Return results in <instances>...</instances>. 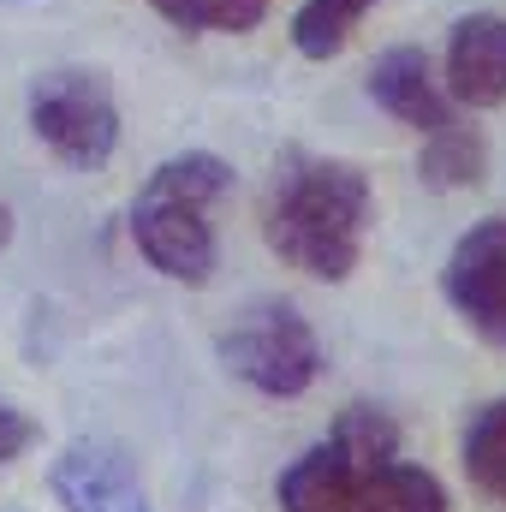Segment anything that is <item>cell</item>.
Wrapping results in <instances>:
<instances>
[{"instance_id":"obj_3","label":"cell","mask_w":506,"mask_h":512,"mask_svg":"<svg viewBox=\"0 0 506 512\" xmlns=\"http://www.w3.org/2000/svg\"><path fill=\"white\" fill-rule=\"evenodd\" d=\"M233 191V167L215 149H185L149 167L131 197V245L173 286H209L221 268L209 209Z\"/></svg>"},{"instance_id":"obj_9","label":"cell","mask_w":506,"mask_h":512,"mask_svg":"<svg viewBox=\"0 0 506 512\" xmlns=\"http://www.w3.org/2000/svg\"><path fill=\"white\" fill-rule=\"evenodd\" d=\"M441 90L465 114H489L506 102V18L501 12H471L447 36V72Z\"/></svg>"},{"instance_id":"obj_7","label":"cell","mask_w":506,"mask_h":512,"mask_svg":"<svg viewBox=\"0 0 506 512\" xmlns=\"http://www.w3.org/2000/svg\"><path fill=\"white\" fill-rule=\"evenodd\" d=\"M441 292H447L453 316L483 346L506 352V215H489L453 239L447 268H441Z\"/></svg>"},{"instance_id":"obj_10","label":"cell","mask_w":506,"mask_h":512,"mask_svg":"<svg viewBox=\"0 0 506 512\" xmlns=\"http://www.w3.org/2000/svg\"><path fill=\"white\" fill-rule=\"evenodd\" d=\"M381 0H304L292 12V48L304 60H340L352 30L376 12Z\"/></svg>"},{"instance_id":"obj_12","label":"cell","mask_w":506,"mask_h":512,"mask_svg":"<svg viewBox=\"0 0 506 512\" xmlns=\"http://www.w3.org/2000/svg\"><path fill=\"white\" fill-rule=\"evenodd\" d=\"M149 6L191 36H251L274 0H149Z\"/></svg>"},{"instance_id":"obj_1","label":"cell","mask_w":506,"mask_h":512,"mask_svg":"<svg viewBox=\"0 0 506 512\" xmlns=\"http://www.w3.org/2000/svg\"><path fill=\"white\" fill-rule=\"evenodd\" d=\"M376 221V191L358 161L316 155V149H280L274 179L262 191V245L298 268L304 280L340 286L358 274Z\"/></svg>"},{"instance_id":"obj_13","label":"cell","mask_w":506,"mask_h":512,"mask_svg":"<svg viewBox=\"0 0 506 512\" xmlns=\"http://www.w3.org/2000/svg\"><path fill=\"white\" fill-rule=\"evenodd\" d=\"M36 441H42V423L30 411H18L12 399H0V465H18Z\"/></svg>"},{"instance_id":"obj_15","label":"cell","mask_w":506,"mask_h":512,"mask_svg":"<svg viewBox=\"0 0 506 512\" xmlns=\"http://www.w3.org/2000/svg\"><path fill=\"white\" fill-rule=\"evenodd\" d=\"M6 6H18V0H6Z\"/></svg>"},{"instance_id":"obj_8","label":"cell","mask_w":506,"mask_h":512,"mask_svg":"<svg viewBox=\"0 0 506 512\" xmlns=\"http://www.w3.org/2000/svg\"><path fill=\"white\" fill-rule=\"evenodd\" d=\"M48 489H54L60 512H155L137 459L108 435L66 441L60 459L48 465Z\"/></svg>"},{"instance_id":"obj_5","label":"cell","mask_w":506,"mask_h":512,"mask_svg":"<svg viewBox=\"0 0 506 512\" xmlns=\"http://www.w3.org/2000/svg\"><path fill=\"white\" fill-rule=\"evenodd\" d=\"M221 364L233 382H245L262 399H304L310 387L322 382L328 358H322V340L310 328V316L286 298H256L245 304L221 340H215Z\"/></svg>"},{"instance_id":"obj_6","label":"cell","mask_w":506,"mask_h":512,"mask_svg":"<svg viewBox=\"0 0 506 512\" xmlns=\"http://www.w3.org/2000/svg\"><path fill=\"white\" fill-rule=\"evenodd\" d=\"M24 114H30V131L36 143L78 167V173H96L114 161L120 149V102H114V84L108 72L96 66H48L30 78L24 90Z\"/></svg>"},{"instance_id":"obj_4","label":"cell","mask_w":506,"mask_h":512,"mask_svg":"<svg viewBox=\"0 0 506 512\" xmlns=\"http://www.w3.org/2000/svg\"><path fill=\"white\" fill-rule=\"evenodd\" d=\"M370 102L417 131V179L429 191H471L489 173V137L441 90L423 48H387L370 66Z\"/></svg>"},{"instance_id":"obj_11","label":"cell","mask_w":506,"mask_h":512,"mask_svg":"<svg viewBox=\"0 0 506 512\" xmlns=\"http://www.w3.org/2000/svg\"><path fill=\"white\" fill-rule=\"evenodd\" d=\"M459 459H465V477L506 507V399H489L471 423H465V441H459Z\"/></svg>"},{"instance_id":"obj_2","label":"cell","mask_w":506,"mask_h":512,"mask_svg":"<svg viewBox=\"0 0 506 512\" xmlns=\"http://www.w3.org/2000/svg\"><path fill=\"white\" fill-rule=\"evenodd\" d=\"M280 512H447L435 471L399 459V423L376 405H346L340 423L304 447L280 483Z\"/></svg>"},{"instance_id":"obj_14","label":"cell","mask_w":506,"mask_h":512,"mask_svg":"<svg viewBox=\"0 0 506 512\" xmlns=\"http://www.w3.org/2000/svg\"><path fill=\"white\" fill-rule=\"evenodd\" d=\"M6 245H12V209L0 203V251H6Z\"/></svg>"}]
</instances>
